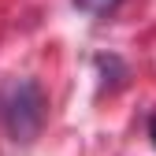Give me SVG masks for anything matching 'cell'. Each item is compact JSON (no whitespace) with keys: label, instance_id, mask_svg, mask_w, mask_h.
<instances>
[{"label":"cell","instance_id":"cell-1","mask_svg":"<svg viewBox=\"0 0 156 156\" xmlns=\"http://www.w3.org/2000/svg\"><path fill=\"white\" fill-rule=\"evenodd\" d=\"M0 115H4V126L15 141H34L37 130L45 123V93L34 78H23L15 82L4 101H0Z\"/></svg>","mask_w":156,"mask_h":156},{"label":"cell","instance_id":"cell-2","mask_svg":"<svg viewBox=\"0 0 156 156\" xmlns=\"http://www.w3.org/2000/svg\"><path fill=\"white\" fill-rule=\"evenodd\" d=\"M123 0H74V8L78 11H86V15H108V11H115Z\"/></svg>","mask_w":156,"mask_h":156},{"label":"cell","instance_id":"cell-3","mask_svg":"<svg viewBox=\"0 0 156 156\" xmlns=\"http://www.w3.org/2000/svg\"><path fill=\"white\" fill-rule=\"evenodd\" d=\"M149 134H152V145H156V115L149 119Z\"/></svg>","mask_w":156,"mask_h":156}]
</instances>
